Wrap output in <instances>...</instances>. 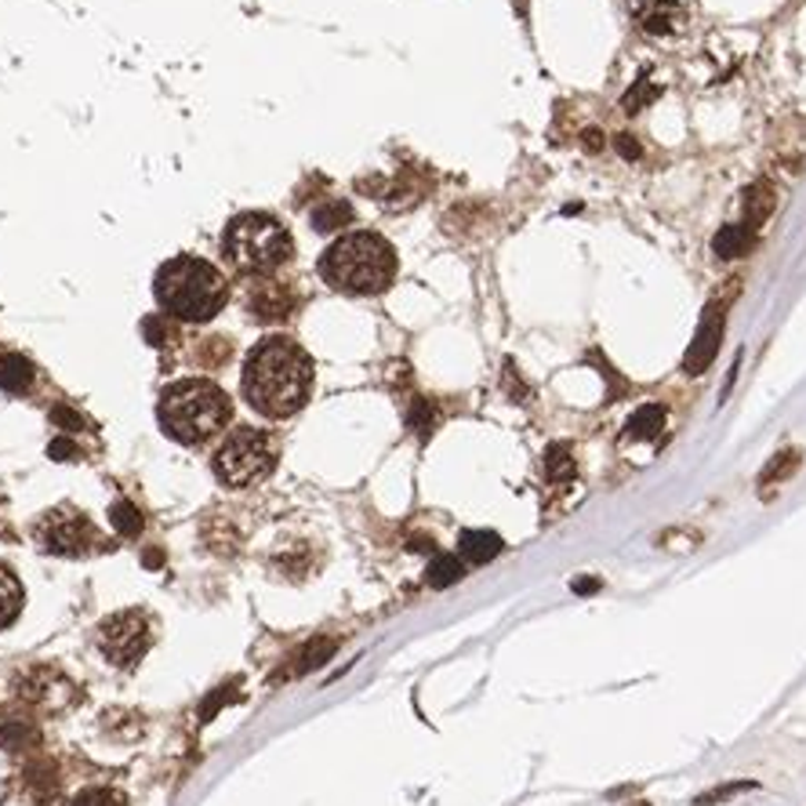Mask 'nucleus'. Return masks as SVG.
Masks as SVG:
<instances>
[{
    "label": "nucleus",
    "instance_id": "24",
    "mask_svg": "<svg viewBox=\"0 0 806 806\" xmlns=\"http://www.w3.org/2000/svg\"><path fill=\"white\" fill-rule=\"evenodd\" d=\"M236 698H240V687H236V684L218 687V690L212 694V698H204V705H200V719H204V723H207V719H215V716L222 712V708L233 705Z\"/></svg>",
    "mask_w": 806,
    "mask_h": 806
},
{
    "label": "nucleus",
    "instance_id": "15",
    "mask_svg": "<svg viewBox=\"0 0 806 806\" xmlns=\"http://www.w3.org/2000/svg\"><path fill=\"white\" fill-rule=\"evenodd\" d=\"M665 411L661 403H643L629 422H625V440L632 443H643V440H658L661 429H665Z\"/></svg>",
    "mask_w": 806,
    "mask_h": 806
},
{
    "label": "nucleus",
    "instance_id": "27",
    "mask_svg": "<svg viewBox=\"0 0 806 806\" xmlns=\"http://www.w3.org/2000/svg\"><path fill=\"white\" fill-rule=\"evenodd\" d=\"M51 419L59 422L62 429H69V433H77V429H85V419L73 411V407H66V403H59V407H51Z\"/></svg>",
    "mask_w": 806,
    "mask_h": 806
},
{
    "label": "nucleus",
    "instance_id": "26",
    "mask_svg": "<svg viewBox=\"0 0 806 806\" xmlns=\"http://www.w3.org/2000/svg\"><path fill=\"white\" fill-rule=\"evenodd\" d=\"M658 99V88L650 85V80H639V85H632L629 91H625V114H639L647 102H655Z\"/></svg>",
    "mask_w": 806,
    "mask_h": 806
},
{
    "label": "nucleus",
    "instance_id": "2",
    "mask_svg": "<svg viewBox=\"0 0 806 806\" xmlns=\"http://www.w3.org/2000/svg\"><path fill=\"white\" fill-rule=\"evenodd\" d=\"M153 295H157L160 309L171 313L186 324H207L215 320L229 302V284L207 258L178 255L164 262L153 276Z\"/></svg>",
    "mask_w": 806,
    "mask_h": 806
},
{
    "label": "nucleus",
    "instance_id": "5",
    "mask_svg": "<svg viewBox=\"0 0 806 806\" xmlns=\"http://www.w3.org/2000/svg\"><path fill=\"white\" fill-rule=\"evenodd\" d=\"M222 252L244 273H269L276 266H284L295 252L291 233L284 229V222H276L273 215L247 212L229 218L226 233H222Z\"/></svg>",
    "mask_w": 806,
    "mask_h": 806
},
{
    "label": "nucleus",
    "instance_id": "29",
    "mask_svg": "<svg viewBox=\"0 0 806 806\" xmlns=\"http://www.w3.org/2000/svg\"><path fill=\"white\" fill-rule=\"evenodd\" d=\"M48 454L55 458V462H69V458H77V448H73V440H66V436H59L48 448Z\"/></svg>",
    "mask_w": 806,
    "mask_h": 806
},
{
    "label": "nucleus",
    "instance_id": "1",
    "mask_svg": "<svg viewBox=\"0 0 806 806\" xmlns=\"http://www.w3.org/2000/svg\"><path fill=\"white\" fill-rule=\"evenodd\" d=\"M313 393V360L295 338H262L244 364V396L266 419H291Z\"/></svg>",
    "mask_w": 806,
    "mask_h": 806
},
{
    "label": "nucleus",
    "instance_id": "13",
    "mask_svg": "<svg viewBox=\"0 0 806 806\" xmlns=\"http://www.w3.org/2000/svg\"><path fill=\"white\" fill-rule=\"evenodd\" d=\"M774 207H777V193H774V186L767 183V178H759V183L748 186L745 197H741L745 226H748V229H759L763 222L774 215Z\"/></svg>",
    "mask_w": 806,
    "mask_h": 806
},
{
    "label": "nucleus",
    "instance_id": "8",
    "mask_svg": "<svg viewBox=\"0 0 806 806\" xmlns=\"http://www.w3.org/2000/svg\"><path fill=\"white\" fill-rule=\"evenodd\" d=\"M37 538L51 556H85L95 545V527L77 509H51L37 523Z\"/></svg>",
    "mask_w": 806,
    "mask_h": 806
},
{
    "label": "nucleus",
    "instance_id": "9",
    "mask_svg": "<svg viewBox=\"0 0 806 806\" xmlns=\"http://www.w3.org/2000/svg\"><path fill=\"white\" fill-rule=\"evenodd\" d=\"M727 298H712L705 305V313H701V324H698V335H694V342L687 345V356H684V371L687 374H705L708 367L716 364V356H719V345H723V327H727Z\"/></svg>",
    "mask_w": 806,
    "mask_h": 806
},
{
    "label": "nucleus",
    "instance_id": "12",
    "mask_svg": "<svg viewBox=\"0 0 806 806\" xmlns=\"http://www.w3.org/2000/svg\"><path fill=\"white\" fill-rule=\"evenodd\" d=\"M753 247H756V229H748L745 222H730V226H723L712 240V252L723 262H738L753 252Z\"/></svg>",
    "mask_w": 806,
    "mask_h": 806
},
{
    "label": "nucleus",
    "instance_id": "23",
    "mask_svg": "<svg viewBox=\"0 0 806 806\" xmlns=\"http://www.w3.org/2000/svg\"><path fill=\"white\" fill-rule=\"evenodd\" d=\"M109 520H114V527H117L124 538H138V534H142V512H138L131 502H117L114 509H109Z\"/></svg>",
    "mask_w": 806,
    "mask_h": 806
},
{
    "label": "nucleus",
    "instance_id": "28",
    "mask_svg": "<svg viewBox=\"0 0 806 806\" xmlns=\"http://www.w3.org/2000/svg\"><path fill=\"white\" fill-rule=\"evenodd\" d=\"M615 149L621 153L625 160H639V157H643V146H639V138H632L629 131L615 135Z\"/></svg>",
    "mask_w": 806,
    "mask_h": 806
},
{
    "label": "nucleus",
    "instance_id": "14",
    "mask_svg": "<svg viewBox=\"0 0 806 806\" xmlns=\"http://www.w3.org/2000/svg\"><path fill=\"white\" fill-rule=\"evenodd\" d=\"M505 549V541L498 538L494 531H465L458 538V556H462L465 563H491L498 552Z\"/></svg>",
    "mask_w": 806,
    "mask_h": 806
},
{
    "label": "nucleus",
    "instance_id": "30",
    "mask_svg": "<svg viewBox=\"0 0 806 806\" xmlns=\"http://www.w3.org/2000/svg\"><path fill=\"white\" fill-rule=\"evenodd\" d=\"M505 382H509V385H505L509 396H520V400L527 396V389H523V382H520V374L512 371V364H505Z\"/></svg>",
    "mask_w": 806,
    "mask_h": 806
},
{
    "label": "nucleus",
    "instance_id": "16",
    "mask_svg": "<svg viewBox=\"0 0 806 806\" xmlns=\"http://www.w3.org/2000/svg\"><path fill=\"white\" fill-rule=\"evenodd\" d=\"M799 465H803V451H796V448H785V451H777L767 465H763V472H759V488H763V494H770V488H777V483H785V480H792L799 472Z\"/></svg>",
    "mask_w": 806,
    "mask_h": 806
},
{
    "label": "nucleus",
    "instance_id": "3",
    "mask_svg": "<svg viewBox=\"0 0 806 806\" xmlns=\"http://www.w3.org/2000/svg\"><path fill=\"white\" fill-rule=\"evenodd\" d=\"M320 276L345 295H382L396 281V252L371 229L345 233L320 255Z\"/></svg>",
    "mask_w": 806,
    "mask_h": 806
},
{
    "label": "nucleus",
    "instance_id": "31",
    "mask_svg": "<svg viewBox=\"0 0 806 806\" xmlns=\"http://www.w3.org/2000/svg\"><path fill=\"white\" fill-rule=\"evenodd\" d=\"M596 589H600V581H596V578H581V581H574V592H581V596H586V592H596Z\"/></svg>",
    "mask_w": 806,
    "mask_h": 806
},
{
    "label": "nucleus",
    "instance_id": "11",
    "mask_svg": "<svg viewBox=\"0 0 806 806\" xmlns=\"http://www.w3.org/2000/svg\"><path fill=\"white\" fill-rule=\"evenodd\" d=\"M335 650H338V643L335 639H327V636H316V639H309V643H305L295 658H291V665H287V672H281L273 679V684H281V679H291V676H309V672H316L320 665H327L331 658H335Z\"/></svg>",
    "mask_w": 806,
    "mask_h": 806
},
{
    "label": "nucleus",
    "instance_id": "10",
    "mask_svg": "<svg viewBox=\"0 0 806 806\" xmlns=\"http://www.w3.org/2000/svg\"><path fill=\"white\" fill-rule=\"evenodd\" d=\"M687 0H632V16L639 30L650 37H669L679 26V11Z\"/></svg>",
    "mask_w": 806,
    "mask_h": 806
},
{
    "label": "nucleus",
    "instance_id": "32",
    "mask_svg": "<svg viewBox=\"0 0 806 806\" xmlns=\"http://www.w3.org/2000/svg\"><path fill=\"white\" fill-rule=\"evenodd\" d=\"M586 146H589L592 153H600V149H603V135H600V131H586Z\"/></svg>",
    "mask_w": 806,
    "mask_h": 806
},
{
    "label": "nucleus",
    "instance_id": "7",
    "mask_svg": "<svg viewBox=\"0 0 806 806\" xmlns=\"http://www.w3.org/2000/svg\"><path fill=\"white\" fill-rule=\"evenodd\" d=\"M99 647L117 669H135L149 650V618L142 610H117L99 625Z\"/></svg>",
    "mask_w": 806,
    "mask_h": 806
},
{
    "label": "nucleus",
    "instance_id": "17",
    "mask_svg": "<svg viewBox=\"0 0 806 806\" xmlns=\"http://www.w3.org/2000/svg\"><path fill=\"white\" fill-rule=\"evenodd\" d=\"M33 364L26 356L19 353H0V385L8 389V393H30V385H33Z\"/></svg>",
    "mask_w": 806,
    "mask_h": 806
},
{
    "label": "nucleus",
    "instance_id": "18",
    "mask_svg": "<svg viewBox=\"0 0 806 806\" xmlns=\"http://www.w3.org/2000/svg\"><path fill=\"white\" fill-rule=\"evenodd\" d=\"M22 610V586L19 578L0 563V629H8Z\"/></svg>",
    "mask_w": 806,
    "mask_h": 806
},
{
    "label": "nucleus",
    "instance_id": "4",
    "mask_svg": "<svg viewBox=\"0 0 806 806\" xmlns=\"http://www.w3.org/2000/svg\"><path fill=\"white\" fill-rule=\"evenodd\" d=\"M160 429L178 443H204L229 422L233 403L215 382L183 379L164 389L160 396Z\"/></svg>",
    "mask_w": 806,
    "mask_h": 806
},
{
    "label": "nucleus",
    "instance_id": "20",
    "mask_svg": "<svg viewBox=\"0 0 806 806\" xmlns=\"http://www.w3.org/2000/svg\"><path fill=\"white\" fill-rule=\"evenodd\" d=\"M574 472H578L574 451L567 448V443H552L545 451V476L552 483H567V480H574Z\"/></svg>",
    "mask_w": 806,
    "mask_h": 806
},
{
    "label": "nucleus",
    "instance_id": "6",
    "mask_svg": "<svg viewBox=\"0 0 806 806\" xmlns=\"http://www.w3.org/2000/svg\"><path fill=\"white\" fill-rule=\"evenodd\" d=\"M273 465H276L273 436L252 425L233 429L215 454V476L226 483V488H252V483L269 476Z\"/></svg>",
    "mask_w": 806,
    "mask_h": 806
},
{
    "label": "nucleus",
    "instance_id": "22",
    "mask_svg": "<svg viewBox=\"0 0 806 806\" xmlns=\"http://www.w3.org/2000/svg\"><path fill=\"white\" fill-rule=\"evenodd\" d=\"M436 422H440V407H436L433 400L419 396V400L411 403V411H407V425H411L414 433H419L422 440H429V436H433Z\"/></svg>",
    "mask_w": 806,
    "mask_h": 806
},
{
    "label": "nucleus",
    "instance_id": "25",
    "mask_svg": "<svg viewBox=\"0 0 806 806\" xmlns=\"http://www.w3.org/2000/svg\"><path fill=\"white\" fill-rule=\"evenodd\" d=\"M73 806H128V799L114 788H88L73 799Z\"/></svg>",
    "mask_w": 806,
    "mask_h": 806
},
{
    "label": "nucleus",
    "instance_id": "21",
    "mask_svg": "<svg viewBox=\"0 0 806 806\" xmlns=\"http://www.w3.org/2000/svg\"><path fill=\"white\" fill-rule=\"evenodd\" d=\"M353 222V207L345 204V200H331V204H320L316 212H313V226L320 233H335L342 226H350Z\"/></svg>",
    "mask_w": 806,
    "mask_h": 806
},
{
    "label": "nucleus",
    "instance_id": "19",
    "mask_svg": "<svg viewBox=\"0 0 806 806\" xmlns=\"http://www.w3.org/2000/svg\"><path fill=\"white\" fill-rule=\"evenodd\" d=\"M465 578V560L462 556H433V563H429L425 571V581L433 589H451L454 581Z\"/></svg>",
    "mask_w": 806,
    "mask_h": 806
}]
</instances>
